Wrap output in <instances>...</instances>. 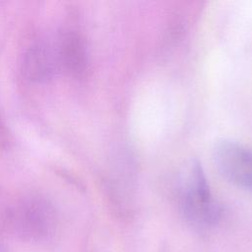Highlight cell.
<instances>
[{
	"label": "cell",
	"mask_w": 252,
	"mask_h": 252,
	"mask_svg": "<svg viewBox=\"0 0 252 252\" xmlns=\"http://www.w3.org/2000/svg\"><path fill=\"white\" fill-rule=\"evenodd\" d=\"M181 210L189 224L197 229L216 225L220 218V208L207 182L198 161H192L181 194Z\"/></svg>",
	"instance_id": "1"
},
{
	"label": "cell",
	"mask_w": 252,
	"mask_h": 252,
	"mask_svg": "<svg viewBox=\"0 0 252 252\" xmlns=\"http://www.w3.org/2000/svg\"><path fill=\"white\" fill-rule=\"evenodd\" d=\"M220 175L233 185L252 193V149L233 141L219 142L213 155Z\"/></svg>",
	"instance_id": "2"
}]
</instances>
